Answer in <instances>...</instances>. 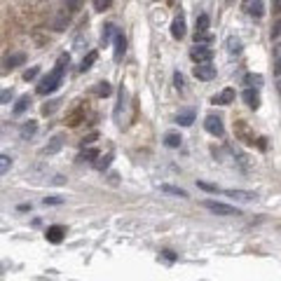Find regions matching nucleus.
<instances>
[{
	"label": "nucleus",
	"instance_id": "obj_1",
	"mask_svg": "<svg viewBox=\"0 0 281 281\" xmlns=\"http://www.w3.org/2000/svg\"><path fill=\"white\" fill-rule=\"evenodd\" d=\"M63 63H68V56H61V61H59V66H54L49 73H47V77L42 80V84H38V94H52V91H56L59 89V84H61V80H63V70H66V66Z\"/></svg>",
	"mask_w": 281,
	"mask_h": 281
},
{
	"label": "nucleus",
	"instance_id": "obj_2",
	"mask_svg": "<svg viewBox=\"0 0 281 281\" xmlns=\"http://www.w3.org/2000/svg\"><path fill=\"white\" fill-rule=\"evenodd\" d=\"M204 206L209 209V211L216 213V216H239V211H237L235 206L223 204V202H213V199H206Z\"/></svg>",
	"mask_w": 281,
	"mask_h": 281
},
{
	"label": "nucleus",
	"instance_id": "obj_3",
	"mask_svg": "<svg viewBox=\"0 0 281 281\" xmlns=\"http://www.w3.org/2000/svg\"><path fill=\"white\" fill-rule=\"evenodd\" d=\"M192 73H195V77H197V80L209 82V80H213V77H216V66H211L209 61H202V63H197V66H195V70H192Z\"/></svg>",
	"mask_w": 281,
	"mask_h": 281
},
{
	"label": "nucleus",
	"instance_id": "obj_4",
	"mask_svg": "<svg viewBox=\"0 0 281 281\" xmlns=\"http://www.w3.org/2000/svg\"><path fill=\"white\" fill-rule=\"evenodd\" d=\"M190 56H192V61H195V63H202V61H211L213 52H211V47L195 42V47L190 49Z\"/></svg>",
	"mask_w": 281,
	"mask_h": 281
},
{
	"label": "nucleus",
	"instance_id": "obj_5",
	"mask_svg": "<svg viewBox=\"0 0 281 281\" xmlns=\"http://www.w3.org/2000/svg\"><path fill=\"white\" fill-rule=\"evenodd\" d=\"M204 127L209 134H213V136H223L225 134V127H223V120L221 117H216V115H209L204 120Z\"/></svg>",
	"mask_w": 281,
	"mask_h": 281
},
{
	"label": "nucleus",
	"instance_id": "obj_6",
	"mask_svg": "<svg viewBox=\"0 0 281 281\" xmlns=\"http://www.w3.org/2000/svg\"><path fill=\"white\" fill-rule=\"evenodd\" d=\"M242 7H244L246 14H251V16H263L265 14V5H263V0H244Z\"/></svg>",
	"mask_w": 281,
	"mask_h": 281
},
{
	"label": "nucleus",
	"instance_id": "obj_7",
	"mask_svg": "<svg viewBox=\"0 0 281 281\" xmlns=\"http://www.w3.org/2000/svg\"><path fill=\"white\" fill-rule=\"evenodd\" d=\"M63 235H66V230L61 228V225H52V228H47L45 237L49 244H61V239H63Z\"/></svg>",
	"mask_w": 281,
	"mask_h": 281
},
{
	"label": "nucleus",
	"instance_id": "obj_8",
	"mask_svg": "<svg viewBox=\"0 0 281 281\" xmlns=\"http://www.w3.org/2000/svg\"><path fill=\"white\" fill-rule=\"evenodd\" d=\"M242 99L246 101V106L253 108V110H258V108H260V96H258V91L251 89V87H249V89L242 94Z\"/></svg>",
	"mask_w": 281,
	"mask_h": 281
},
{
	"label": "nucleus",
	"instance_id": "obj_9",
	"mask_svg": "<svg viewBox=\"0 0 281 281\" xmlns=\"http://www.w3.org/2000/svg\"><path fill=\"white\" fill-rule=\"evenodd\" d=\"M23 61H26V54L23 52H12L5 56V66L7 68H16V66H23Z\"/></svg>",
	"mask_w": 281,
	"mask_h": 281
},
{
	"label": "nucleus",
	"instance_id": "obj_10",
	"mask_svg": "<svg viewBox=\"0 0 281 281\" xmlns=\"http://www.w3.org/2000/svg\"><path fill=\"white\" fill-rule=\"evenodd\" d=\"M230 199H235V202H253L256 195L253 192H246V190H228L225 192Z\"/></svg>",
	"mask_w": 281,
	"mask_h": 281
},
{
	"label": "nucleus",
	"instance_id": "obj_11",
	"mask_svg": "<svg viewBox=\"0 0 281 281\" xmlns=\"http://www.w3.org/2000/svg\"><path fill=\"white\" fill-rule=\"evenodd\" d=\"M115 59L120 61L122 56H124V52H127V40H124V35L122 33H115Z\"/></svg>",
	"mask_w": 281,
	"mask_h": 281
},
{
	"label": "nucleus",
	"instance_id": "obj_12",
	"mask_svg": "<svg viewBox=\"0 0 281 281\" xmlns=\"http://www.w3.org/2000/svg\"><path fill=\"white\" fill-rule=\"evenodd\" d=\"M235 101V89H223L218 96H213V103H218V106H230Z\"/></svg>",
	"mask_w": 281,
	"mask_h": 281
},
{
	"label": "nucleus",
	"instance_id": "obj_13",
	"mask_svg": "<svg viewBox=\"0 0 281 281\" xmlns=\"http://www.w3.org/2000/svg\"><path fill=\"white\" fill-rule=\"evenodd\" d=\"M61 145H63V136H61V134H56V136H54L52 141L45 145V155H54V152H59Z\"/></svg>",
	"mask_w": 281,
	"mask_h": 281
},
{
	"label": "nucleus",
	"instance_id": "obj_14",
	"mask_svg": "<svg viewBox=\"0 0 281 281\" xmlns=\"http://www.w3.org/2000/svg\"><path fill=\"white\" fill-rule=\"evenodd\" d=\"M171 35H174L176 40H181L183 35H185V21H183L181 16L174 19V23H171Z\"/></svg>",
	"mask_w": 281,
	"mask_h": 281
},
{
	"label": "nucleus",
	"instance_id": "obj_15",
	"mask_svg": "<svg viewBox=\"0 0 281 281\" xmlns=\"http://www.w3.org/2000/svg\"><path fill=\"white\" fill-rule=\"evenodd\" d=\"M176 122H178L181 127H190L192 122H195V113H192V110H183V113H178Z\"/></svg>",
	"mask_w": 281,
	"mask_h": 281
},
{
	"label": "nucleus",
	"instance_id": "obj_16",
	"mask_svg": "<svg viewBox=\"0 0 281 281\" xmlns=\"http://www.w3.org/2000/svg\"><path fill=\"white\" fill-rule=\"evenodd\" d=\"M35 131H38V124H35L33 120H28L26 124H21V129H19V134H21V138H30L33 134H35Z\"/></svg>",
	"mask_w": 281,
	"mask_h": 281
},
{
	"label": "nucleus",
	"instance_id": "obj_17",
	"mask_svg": "<svg viewBox=\"0 0 281 281\" xmlns=\"http://www.w3.org/2000/svg\"><path fill=\"white\" fill-rule=\"evenodd\" d=\"M96 59H99V54L96 52H89L87 56L82 59V63H80V73H84V70H89L94 63H96Z\"/></svg>",
	"mask_w": 281,
	"mask_h": 281
},
{
	"label": "nucleus",
	"instance_id": "obj_18",
	"mask_svg": "<svg viewBox=\"0 0 281 281\" xmlns=\"http://www.w3.org/2000/svg\"><path fill=\"white\" fill-rule=\"evenodd\" d=\"M209 16L206 14H199L197 16V21H195V28H197V33H206V30H209Z\"/></svg>",
	"mask_w": 281,
	"mask_h": 281
},
{
	"label": "nucleus",
	"instance_id": "obj_19",
	"mask_svg": "<svg viewBox=\"0 0 281 281\" xmlns=\"http://www.w3.org/2000/svg\"><path fill=\"white\" fill-rule=\"evenodd\" d=\"M164 143H167V148H181L183 138L178 136V134H167V136H164Z\"/></svg>",
	"mask_w": 281,
	"mask_h": 281
},
{
	"label": "nucleus",
	"instance_id": "obj_20",
	"mask_svg": "<svg viewBox=\"0 0 281 281\" xmlns=\"http://www.w3.org/2000/svg\"><path fill=\"white\" fill-rule=\"evenodd\" d=\"M272 59H274V73H277V75H281V45L274 47Z\"/></svg>",
	"mask_w": 281,
	"mask_h": 281
},
{
	"label": "nucleus",
	"instance_id": "obj_21",
	"mask_svg": "<svg viewBox=\"0 0 281 281\" xmlns=\"http://www.w3.org/2000/svg\"><path fill=\"white\" fill-rule=\"evenodd\" d=\"M110 160H113V155L108 152V155H103V157H96V162H94V167L99 169V171H103V169L110 167Z\"/></svg>",
	"mask_w": 281,
	"mask_h": 281
},
{
	"label": "nucleus",
	"instance_id": "obj_22",
	"mask_svg": "<svg viewBox=\"0 0 281 281\" xmlns=\"http://www.w3.org/2000/svg\"><path fill=\"white\" fill-rule=\"evenodd\" d=\"M228 52L230 54H239V52H242V40H239V38H228Z\"/></svg>",
	"mask_w": 281,
	"mask_h": 281
},
{
	"label": "nucleus",
	"instance_id": "obj_23",
	"mask_svg": "<svg viewBox=\"0 0 281 281\" xmlns=\"http://www.w3.org/2000/svg\"><path fill=\"white\" fill-rule=\"evenodd\" d=\"M28 106H30V96H21V99L16 101V106H14V115H21Z\"/></svg>",
	"mask_w": 281,
	"mask_h": 281
},
{
	"label": "nucleus",
	"instance_id": "obj_24",
	"mask_svg": "<svg viewBox=\"0 0 281 281\" xmlns=\"http://www.w3.org/2000/svg\"><path fill=\"white\" fill-rule=\"evenodd\" d=\"M162 192H169V195H176V197H188V192L176 188V185H162Z\"/></svg>",
	"mask_w": 281,
	"mask_h": 281
},
{
	"label": "nucleus",
	"instance_id": "obj_25",
	"mask_svg": "<svg viewBox=\"0 0 281 281\" xmlns=\"http://www.w3.org/2000/svg\"><path fill=\"white\" fill-rule=\"evenodd\" d=\"M9 167H12V157L9 155H0V176L7 174Z\"/></svg>",
	"mask_w": 281,
	"mask_h": 281
},
{
	"label": "nucleus",
	"instance_id": "obj_26",
	"mask_svg": "<svg viewBox=\"0 0 281 281\" xmlns=\"http://www.w3.org/2000/svg\"><path fill=\"white\" fill-rule=\"evenodd\" d=\"M99 157V150L96 148H84L82 152H80V160H96Z\"/></svg>",
	"mask_w": 281,
	"mask_h": 281
},
{
	"label": "nucleus",
	"instance_id": "obj_27",
	"mask_svg": "<svg viewBox=\"0 0 281 281\" xmlns=\"http://www.w3.org/2000/svg\"><path fill=\"white\" fill-rule=\"evenodd\" d=\"M115 33H117V30H115L113 23H106V26H103V35H101V40H103V42H108L110 38H115Z\"/></svg>",
	"mask_w": 281,
	"mask_h": 281
},
{
	"label": "nucleus",
	"instance_id": "obj_28",
	"mask_svg": "<svg viewBox=\"0 0 281 281\" xmlns=\"http://www.w3.org/2000/svg\"><path fill=\"white\" fill-rule=\"evenodd\" d=\"M96 96H110V84L103 80V82H99V87H96Z\"/></svg>",
	"mask_w": 281,
	"mask_h": 281
},
{
	"label": "nucleus",
	"instance_id": "obj_29",
	"mask_svg": "<svg viewBox=\"0 0 281 281\" xmlns=\"http://www.w3.org/2000/svg\"><path fill=\"white\" fill-rule=\"evenodd\" d=\"M91 2H94V9H96V12H103V9L110 7V0H91Z\"/></svg>",
	"mask_w": 281,
	"mask_h": 281
},
{
	"label": "nucleus",
	"instance_id": "obj_30",
	"mask_svg": "<svg viewBox=\"0 0 281 281\" xmlns=\"http://www.w3.org/2000/svg\"><path fill=\"white\" fill-rule=\"evenodd\" d=\"M12 101V89H0V106H5Z\"/></svg>",
	"mask_w": 281,
	"mask_h": 281
},
{
	"label": "nucleus",
	"instance_id": "obj_31",
	"mask_svg": "<svg viewBox=\"0 0 281 281\" xmlns=\"http://www.w3.org/2000/svg\"><path fill=\"white\" fill-rule=\"evenodd\" d=\"M59 103H61V101H49L47 106H42V113H45V115H52L54 110L59 108Z\"/></svg>",
	"mask_w": 281,
	"mask_h": 281
},
{
	"label": "nucleus",
	"instance_id": "obj_32",
	"mask_svg": "<svg viewBox=\"0 0 281 281\" xmlns=\"http://www.w3.org/2000/svg\"><path fill=\"white\" fill-rule=\"evenodd\" d=\"M260 82H263V77L260 75H253V73L251 75H246V84H260Z\"/></svg>",
	"mask_w": 281,
	"mask_h": 281
},
{
	"label": "nucleus",
	"instance_id": "obj_33",
	"mask_svg": "<svg viewBox=\"0 0 281 281\" xmlns=\"http://www.w3.org/2000/svg\"><path fill=\"white\" fill-rule=\"evenodd\" d=\"M38 75V68H35V66H33V68H28L26 70V73H23V80H33V77Z\"/></svg>",
	"mask_w": 281,
	"mask_h": 281
},
{
	"label": "nucleus",
	"instance_id": "obj_34",
	"mask_svg": "<svg viewBox=\"0 0 281 281\" xmlns=\"http://www.w3.org/2000/svg\"><path fill=\"white\" fill-rule=\"evenodd\" d=\"M199 188H202V190H209V192H218V188L211 185V183H199Z\"/></svg>",
	"mask_w": 281,
	"mask_h": 281
},
{
	"label": "nucleus",
	"instance_id": "obj_35",
	"mask_svg": "<svg viewBox=\"0 0 281 281\" xmlns=\"http://www.w3.org/2000/svg\"><path fill=\"white\" fill-rule=\"evenodd\" d=\"M162 258L167 260V263H174L176 256H174V251H162Z\"/></svg>",
	"mask_w": 281,
	"mask_h": 281
},
{
	"label": "nucleus",
	"instance_id": "obj_36",
	"mask_svg": "<svg viewBox=\"0 0 281 281\" xmlns=\"http://www.w3.org/2000/svg\"><path fill=\"white\" fill-rule=\"evenodd\" d=\"M174 82H176V87H178V89H183V75H181V73H176V75H174Z\"/></svg>",
	"mask_w": 281,
	"mask_h": 281
},
{
	"label": "nucleus",
	"instance_id": "obj_37",
	"mask_svg": "<svg viewBox=\"0 0 281 281\" xmlns=\"http://www.w3.org/2000/svg\"><path fill=\"white\" fill-rule=\"evenodd\" d=\"M63 199L61 197H45V204H61Z\"/></svg>",
	"mask_w": 281,
	"mask_h": 281
},
{
	"label": "nucleus",
	"instance_id": "obj_38",
	"mask_svg": "<svg viewBox=\"0 0 281 281\" xmlns=\"http://www.w3.org/2000/svg\"><path fill=\"white\" fill-rule=\"evenodd\" d=\"M94 138H96V134H91V136H87V138H84V141H82V143H84V145H89L91 141H94Z\"/></svg>",
	"mask_w": 281,
	"mask_h": 281
},
{
	"label": "nucleus",
	"instance_id": "obj_39",
	"mask_svg": "<svg viewBox=\"0 0 281 281\" xmlns=\"http://www.w3.org/2000/svg\"><path fill=\"white\" fill-rule=\"evenodd\" d=\"M277 35H281V23L277 26V30H274V38H277Z\"/></svg>",
	"mask_w": 281,
	"mask_h": 281
},
{
	"label": "nucleus",
	"instance_id": "obj_40",
	"mask_svg": "<svg viewBox=\"0 0 281 281\" xmlns=\"http://www.w3.org/2000/svg\"><path fill=\"white\" fill-rule=\"evenodd\" d=\"M169 2H176V0H169Z\"/></svg>",
	"mask_w": 281,
	"mask_h": 281
},
{
	"label": "nucleus",
	"instance_id": "obj_41",
	"mask_svg": "<svg viewBox=\"0 0 281 281\" xmlns=\"http://www.w3.org/2000/svg\"><path fill=\"white\" fill-rule=\"evenodd\" d=\"M230 2H232V0H230Z\"/></svg>",
	"mask_w": 281,
	"mask_h": 281
}]
</instances>
